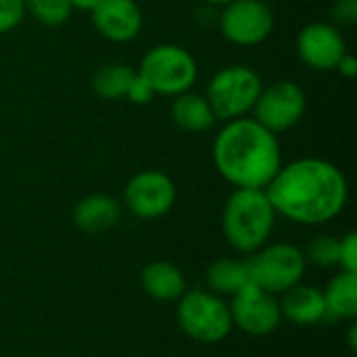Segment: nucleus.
<instances>
[{"label":"nucleus","instance_id":"28","mask_svg":"<svg viewBox=\"0 0 357 357\" xmlns=\"http://www.w3.org/2000/svg\"><path fill=\"white\" fill-rule=\"evenodd\" d=\"M96 2L98 0H69L73 10H88V13L96 6Z\"/></svg>","mask_w":357,"mask_h":357},{"label":"nucleus","instance_id":"23","mask_svg":"<svg viewBox=\"0 0 357 357\" xmlns=\"http://www.w3.org/2000/svg\"><path fill=\"white\" fill-rule=\"evenodd\" d=\"M25 15V0H0V36L17 29Z\"/></svg>","mask_w":357,"mask_h":357},{"label":"nucleus","instance_id":"10","mask_svg":"<svg viewBox=\"0 0 357 357\" xmlns=\"http://www.w3.org/2000/svg\"><path fill=\"white\" fill-rule=\"evenodd\" d=\"M128 211L140 220H157L172 211L176 203L174 180L159 169H144L130 178L123 190Z\"/></svg>","mask_w":357,"mask_h":357},{"label":"nucleus","instance_id":"13","mask_svg":"<svg viewBox=\"0 0 357 357\" xmlns=\"http://www.w3.org/2000/svg\"><path fill=\"white\" fill-rule=\"evenodd\" d=\"M94 29L109 42L128 44L138 38L144 17L136 0H98L90 10Z\"/></svg>","mask_w":357,"mask_h":357},{"label":"nucleus","instance_id":"2","mask_svg":"<svg viewBox=\"0 0 357 357\" xmlns=\"http://www.w3.org/2000/svg\"><path fill=\"white\" fill-rule=\"evenodd\" d=\"M218 174L234 188H266L282 165L278 136L253 117L226 121L211 149Z\"/></svg>","mask_w":357,"mask_h":357},{"label":"nucleus","instance_id":"5","mask_svg":"<svg viewBox=\"0 0 357 357\" xmlns=\"http://www.w3.org/2000/svg\"><path fill=\"white\" fill-rule=\"evenodd\" d=\"M261 77L249 65L222 67L207 84V102L218 121H232L247 117L261 92Z\"/></svg>","mask_w":357,"mask_h":357},{"label":"nucleus","instance_id":"25","mask_svg":"<svg viewBox=\"0 0 357 357\" xmlns=\"http://www.w3.org/2000/svg\"><path fill=\"white\" fill-rule=\"evenodd\" d=\"M339 268L357 274V234L347 232L339 238Z\"/></svg>","mask_w":357,"mask_h":357},{"label":"nucleus","instance_id":"17","mask_svg":"<svg viewBox=\"0 0 357 357\" xmlns=\"http://www.w3.org/2000/svg\"><path fill=\"white\" fill-rule=\"evenodd\" d=\"M169 113H172L174 123L186 134H203L211 130L218 121L205 94H199L192 90L174 96Z\"/></svg>","mask_w":357,"mask_h":357},{"label":"nucleus","instance_id":"14","mask_svg":"<svg viewBox=\"0 0 357 357\" xmlns=\"http://www.w3.org/2000/svg\"><path fill=\"white\" fill-rule=\"evenodd\" d=\"M121 218V205L111 195L94 192L79 199L71 211V220L77 230L86 234L109 232Z\"/></svg>","mask_w":357,"mask_h":357},{"label":"nucleus","instance_id":"26","mask_svg":"<svg viewBox=\"0 0 357 357\" xmlns=\"http://www.w3.org/2000/svg\"><path fill=\"white\" fill-rule=\"evenodd\" d=\"M155 96H157V94L153 92V88L149 86V82L136 71V75H134V79H132L128 92H126V98H128L132 105H149Z\"/></svg>","mask_w":357,"mask_h":357},{"label":"nucleus","instance_id":"24","mask_svg":"<svg viewBox=\"0 0 357 357\" xmlns=\"http://www.w3.org/2000/svg\"><path fill=\"white\" fill-rule=\"evenodd\" d=\"M331 23L341 27H354L357 23V0H335L331 6Z\"/></svg>","mask_w":357,"mask_h":357},{"label":"nucleus","instance_id":"3","mask_svg":"<svg viewBox=\"0 0 357 357\" xmlns=\"http://www.w3.org/2000/svg\"><path fill=\"white\" fill-rule=\"evenodd\" d=\"M276 224V211L261 188H234L222 211V232L238 253H255L268 245Z\"/></svg>","mask_w":357,"mask_h":357},{"label":"nucleus","instance_id":"21","mask_svg":"<svg viewBox=\"0 0 357 357\" xmlns=\"http://www.w3.org/2000/svg\"><path fill=\"white\" fill-rule=\"evenodd\" d=\"M25 13L46 27H61L71 19L69 0H25Z\"/></svg>","mask_w":357,"mask_h":357},{"label":"nucleus","instance_id":"30","mask_svg":"<svg viewBox=\"0 0 357 357\" xmlns=\"http://www.w3.org/2000/svg\"><path fill=\"white\" fill-rule=\"evenodd\" d=\"M203 2L213 4V6H224V4H228V2H232V0H203Z\"/></svg>","mask_w":357,"mask_h":357},{"label":"nucleus","instance_id":"31","mask_svg":"<svg viewBox=\"0 0 357 357\" xmlns=\"http://www.w3.org/2000/svg\"><path fill=\"white\" fill-rule=\"evenodd\" d=\"M261 2H268V4H270V0H261Z\"/></svg>","mask_w":357,"mask_h":357},{"label":"nucleus","instance_id":"22","mask_svg":"<svg viewBox=\"0 0 357 357\" xmlns=\"http://www.w3.org/2000/svg\"><path fill=\"white\" fill-rule=\"evenodd\" d=\"M303 255L305 261L318 268H335L339 266V238L331 234H318L307 243Z\"/></svg>","mask_w":357,"mask_h":357},{"label":"nucleus","instance_id":"7","mask_svg":"<svg viewBox=\"0 0 357 357\" xmlns=\"http://www.w3.org/2000/svg\"><path fill=\"white\" fill-rule=\"evenodd\" d=\"M245 261L249 268L251 284L272 295H282L299 284L307 266L303 251L289 243L264 245Z\"/></svg>","mask_w":357,"mask_h":357},{"label":"nucleus","instance_id":"9","mask_svg":"<svg viewBox=\"0 0 357 357\" xmlns=\"http://www.w3.org/2000/svg\"><path fill=\"white\" fill-rule=\"evenodd\" d=\"M274 10L261 0H232L222 6L220 31L236 46H257L274 31Z\"/></svg>","mask_w":357,"mask_h":357},{"label":"nucleus","instance_id":"6","mask_svg":"<svg viewBox=\"0 0 357 357\" xmlns=\"http://www.w3.org/2000/svg\"><path fill=\"white\" fill-rule=\"evenodd\" d=\"M176 318L186 337L207 345L222 343L234 328L228 303L211 291H186L178 299Z\"/></svg>","mask_w":357,"mask_h":357},{"label":"nucleus","instance_id":"20","mask_svg":"<svg viewBox=\"0 0 357 357\" xmlns=\"http://www.w3.org/2000/svg\"><path fill=\"white\" fill-rule=\"evenodd\" d=\"M136 75V69L123 63H109L94 71L92 75V90L96 96L105 100H119L126 98V92Z\"/></svg>","mask_w":357,"mask_h":357},{"label":"nucleus","instance_id":"27","mask_svg":"<svg viewBox=\"0 0 357 357\" xmlns=\"http://www.w3.org/2000/svg\"><path fill=\"white\" fill-rule=\"evenodd\" d=\"M335 71H337L341 77H345V79H354L357 75V59L347 50V52L341 56V61L337 63Z\"/></svg>","mask_w":357,"mask_h":357},{"label":"nucleus","instance_id":"16","mask_svg":"<svg viewBox=\"0 0 357 357\" xmlns=\"http://www.w3.org/2000/svg\"><path fill=\"white\" fill-rule=\"evenodd\" d=\"M144 293L155 301H178L186 293V280L178 266L169 261H151L140 272Z\"/></svg>","mask_w":357,"mask_h":357},{"label":"nucleus","instance_id":"29","mask_svg":"<svg viewBox=\"0 0 357 357\" xmlns=\"http://www.w3.org/2000/svg\"><path fill=\"white\" fill-rule=\"evenodd\" d=\"M349 347L356 351V326H351V333H349Z\"/></svg>","mask_w":357,"mask_h":357},{"label":"nucleus","instance_id":"4","mask_svg":"<svg viewBox=\"0 0 357 357\" xmlns=\"http://www.w3.org/2000/svg\"><path fill=\"white\" fill-rule=\"evenodd\" d=\"M159 96H178L188 92L197 77L199 65L197 59L178 44H157L144 52L136 69Z\"/></svg>","mask_w":357,"mask_h":357},{"label":"nucleus","instance_id":"19","mask_svg":"<svg viewBox=\"0 0 357 357\" xmlns=\"http://www.w3.org/2000/svg\"><path fill=\"white\" fill-rule=\"evenodd\" d=\"M205 282L213 295H220V297L230 295L232 297L234 293H238L241 289L251 284L247 261H238V259H230V257L215 259L205 272Z\"/></svg>","mask_w":357,"mask_h":357},{"label":"nucleus","instance_id":"11","mask_svg":"<svg viewBox=\"0 0 357 357\" xmlns=\"http://www.w3.org/2000/svg\"><path fill=\"white\" fill-rule=\"evenodd\" d=\"M228 307L232 326H238L249 337H268L282 322L276 295L255 284H247L245 289L234 293Z\"/></svg>","mask_w":357,"mask_h":357},{"label":"nucleus","instance_id":"15","mask_svg":"<svg viewBox=\"0 0 357 357\" xmlns=\"http://www.w3.org/2000/svg\"><path fill=\"white\" fill-rule=\"evenodd\" d=\"M280 314L284 320L297 324V326H312L322 322L326 314L324 305V295L316 287L307 284H295L287 293H282V299L278 301Z\"/></svg>","mask_w":357,"mask_h":357},{"label":"nucleus","instance_id":"18","mask_svg":"<svg viewBox=\"0 0 357 357\" xmlns=\"http://www.w3.org/2000/svg\"><path fill=\"white\" fill-rule=\"evenodd\" d=\"M326 314L354 320L357 316V274L356 272H339L322 291Z\"/></svg>","mask_w":357,"mask_h":357},{"label":"nucleus","instance_id":"8","mask_svg":"<svg viewBox=\"0 0 357 357\" xmlns=\"http://www.w3.org/2000/svg\"><path fill=\"white\" fill-rule=\"evenodd\" d=\"M307 96L305 90L291 79H278L270 86H261V92L253 105V119L272 134L293 130L305 115Z\"/></svg>","mask_w":357,"mask_h":357},{"label":"nucleus","instance_id":"1","mask_svg":"<svg viewBox=\"0 0 357 357\" xmlns=\"http://www.w3.org/2000/svg\"><path fill=\"white\" fill-rule=\"evenodd\" d=\"M264 190L276 215L303 226L333 222L349 199V184L341 167L320 157L282 163Z\"/></svg>","mask_w":357,"mask_h":357},{"label":"nucleus","instance_id":"12","mask_svg":"<svg viewBox=\"0 0 357 357\" xmlns=\"http://www.w3.org/2000/svg\"><path fill=\"white\" fill-rule=\"evenodd\" d=\"M299 61L314 71H335L347 52L345 36L331 21H312L303 25L295 40Z\"/></svg>","mask_w":357,"mask_h":357}]
</instances>
